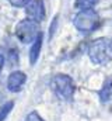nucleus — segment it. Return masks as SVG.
<instances>
[{"label":"nucleus","instance_id":"10","mask_svg":"<svg viewBox=\"0 0 112 121\" xmlns=\"http://www.w3.org/2000/svg\"><path fill=\"white\" fill-rule=\"evenodd\" d=\"M7 1L14 7H23V6H27L31 0H7Z\"/></svg>","mask_w":112,"mask_h":121},{"label":"nucleus","instance_id":"11","mask_svg":"<svg viewBox=\"0 0 112 121\" xmlns=\"http://www.w3.org/2000/svg\"><path fill=\"white\" fill-rule=\"evenodd\" d=\"M25 121H44L42 120V117L38 114V113H35V111H32V113H29L27 116V118Z\"/></svg>","mask_w":112,"mask_h":121},{"label":"nucleus","instance_id":"6","mask_svg":"<svg viewBox=\"0 0 112 121\" xmlns=\"http://www.w3.org/2000/svg\"><path fill=\"white\" fill-rule=\"evenodd\" d=\"M25 80H27L25 73L21 70H16L10 73V76L7 78V89L10 91H20L23 89Z\"/></svg>","mask_w":112,"mask_h":121},{"label":"nucleus","instance_id":"5","mask_svg":"<svg viewBox=\"0 0 112 121\" xmlns=\"http://www.w3.org/2000/svg\"><path fill=\"white\" fill-rule=\"evenodd\" d=\"M25 14L32 21H42L45 18V6L42 0H31L25 6Z\"/></svg>","mask_w":112,"mask_h":121},{"label":"nucleus","instance_id":"7","mask_svg":"<svg viewBox=\"0 0 112 121\" xmlns=\"http://www.w3.org/2000/svg\"><path fill=\"white\" fill-rule=\"evenodd\" d=\"M42 38H44V34L41 32L38 35V38L32 42V47H31V51H29V62H31V65H35L36 60H38L41 48H42Z\"/></svg>","mask_w":112,"mask_h":121},{"label":"nucleus","instance_id":"2","mask_svg":"<svg viewBox=\"0 0 112 121\" xmlns=\"http://www.w3.org/2000/svg\"><path fill=\"white\" fill-rule=\"evenodd\" d=\"M51 86L56 94L62 99V100H72L73 99V94L76 90V86H74V82L70 76L67 75H55L51 80Z\"/></svg>","mask_w":112,"mask_h":121},{"label":"nucleus","instance_id":"4","mask_svg":"<svg viewBox=\"0 0 112 121\" xmlns=\"http://www.w3.org/2000/svg\"><path fill=\"white\" fill-rule=\"evenodd\" d=\"M41 34L39 30V24L36 21H32L29 18H25L23 21H20L16 27V35L17 38L23 42V44H29L34 42L38 35Z\"/></svg>","mask_w":112,"mask_h":121},{"label":"nucleus","instance_id":"12","mask_svg":"<svg viewBox=\"0 0 112 121\" xmlns=\"http://www.w3.org/2000/svg\"><path fill=\"white\" fill-rule=\"evenodd\" d=\"M3 65H4V56L0 54V72H1V69H3Z\"/></svg>","mask_w":112,"mask_h":121},{"label":"nucleus","instance_id":"8","mask_svg":"<svg viewBox=\"0 0 112 121\" xmlns=\"http://www.w3.org/2000/svg\"><path fill=\"white\" fill-rule=\"evenodd\" d=\"M100 0H76L77 7H80L81 10H91Z\"/></svg>","mask_w":112,"mask_h":121},{"label":"nucleus","instance_id":"13","mask_svg":"<svg viewBox=\"0 0 112 121\" xmlns=\"http://www.w3.org/2000/svg\"><path fill=\"white\" fill-rule=\"evenodd\" d=\"M111 47H112V41H111Z\"/></svg>","mask_w":112,"mask_h":121},{"label":"nucleus","instance_id":"9","mask_svg":"<svg viewBox=\"0 0 112 121\" xmlns=\"http://www.w3.org/2000/svg\"><path fill=\"white\" fill-rule=\"evenodd\" d=\"M13 106H14V103H13V101H8V103H6V104L0 108V121H4L7 118V116H8L10 111L13 110Z\"/></svg>","mask_w":112,"mask_h":121},{"label":"nucleus","instance_id":"3","mask_svg":"<svg viewBox=\"0 0 112 121\" xmlns=\"http://www.w3.org/2000/svg\"><path fill=\"white\" fill-rule=\"evenodd\" d=\"M111 42L107 39H95L88 48V56L94 63H105L112 58Z\"/></svg>","mask_w":112,"mask_h":121},{"label":"nucleus","instance_id":"1","mask_svg":"<svg viewBox=\"0 0 112 121\" xmlns=\"http://www.w3.org/2000/svg\"><path fill=\"white\" fill-rule=\"evenodd\" d=\"M101 23L100 14L91 9V10H81L80 13H77L73 18V24L74 27L81 32H90L94 31Z\"/></svg>","mask_w":112,"mask_h":121}]
</instances>
